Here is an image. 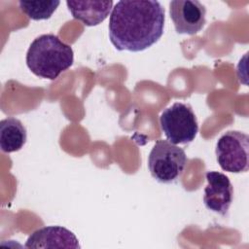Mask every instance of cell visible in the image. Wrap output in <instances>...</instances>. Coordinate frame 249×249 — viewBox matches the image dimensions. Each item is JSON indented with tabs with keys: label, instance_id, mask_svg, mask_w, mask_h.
<instances>
[{
	"label": "cell",
	"instance_id": "cell-1",
	"mask_svg": "<svg viewBox=\"0 0 249 249\" xmlns=\"http://www.w3.org/2000/svg\"><path fill=\"white\" fill-rule=\"evenodd\" d=\"M164 18L159 1H119L110 15V41L118 51H144L162 36Z\"/></svg>",
	"mask_w": 249,
	"mask_h": 249
},
{
	"label": "cell",
	"instance_id": "cell-2",
	"mask_svg": "<svg viewBox=\"0 0 249 249\" xmlns=\"http://www.w3.org/2000/svg\"><path fill=\"white\" fill-rule=\"evenodd\" d=\"M72 48L54 34H43L33 40L26 53V64L38 77L55 80L72 66Z\"/></svg>",
	"mask_w": 249,
	"mask_h": 249
},
{
	"label": "cell",
	"instance_id": "cell-3",
	"mask_svg": "<svg viewBox=\"0 0 249 249\" xmlns=\"http://www.w3.org/2000/svg\"><path fill=\"white\" fill-rule=\"evenodd\" d=\"M187 156L185 151L167 140H158L148 158L151 175L159 182L169 184L175 182L183 173Z\"/></svg>",
	"mask_w": 249,
	"mask_h": 249
},
{
	"label": "cell",
	"instance_id": "cell-4",
	"mask_svg": "<svg viewBox=\"0 0 249 249\" xmlns=\"http://www.w3.org/2000/svg\"><path fill=\"white\" fill-rule=\"evenodd\" d=\"M161 130L172 144H189L195 140L198 124L189 104L175 102L164 109L160 117Z\"/></svg>",
	"mask_w": 249,
	"mask_h": 249
},
{
	"label": "cell",
	"instance_id": "cell-5",
	"mask_svg": "<svg viewBox=\"0 0 249 249\" xmlns=\"http://www.w3.org/2000/svg\"><path fill=\"white\" fill-rule=\"evenodd\" d=\"M249 136L237 130L224 133L216 144L217 161L228 172L240 173L249 168Z\"/></svg>",
	"mask_w": 249,
	"mask_h": 249
},
{
	"label": "cell",
	"instance_id": "cell-6",
	"mask_svg": "<svg viewBox=\"0 0 249 249\" xmlns=\"http://www.w3.org/2000/svg\"><path fill=\"white\" fill-rule=\"evenodd\" d=\"M170 18L179 34L194 35L205 25L206 10L197 0H174L169 4Z\"/></svg>",
	"mask_w": 249,
	"mask_h": 249
},
{
	"label": "cell",
	"instance_id": "cell-7",
	"mask_svg": "<svg viewBox=\"0 0 249 249\" xmlns=\"http://www.w3.org/2000/svg\"><path fill=\"white\" fill-rule=\"evenodd\" d=\"M203 202L207 209L225 216L233 200V187L228 176L218 171H208L205 175Z\"/></svg>",
	"mask_w": 249,
	"mask_h": 249
},
{
	"label": "cell",
	"instance_id": "cell-8",
	"mask_svg": "<svg viewBox=\"0 0 249 249\" xmlns=\"http://www.w3.org/2000/svg\"><path fill=\"white\" fill-rule=\"evenodd\" d=\"M25 248H80L76 235L60 226L44 227L27 238Z\"/></svg>",
	"mask_w": 249,
	"mask_h": 249
},
{
	"label": "cell",
	"instance_id": "cell-9",
	"mask_svg": "<svg viewBox=\"0 0 249 249\" xmlns=\"http://www.w3.org/2000/svg\"><path fill=\"white\" fill-rule=\"evenodd\" d=\"M66 5L74 18L87 26H95L108 17L113 1H67Z\"/></svg>",
	"mask_w": 249,
	"mask_h": 249
},
{
	"label": "cell",
	"instance_id": "cell-10",
	"mask_svg": "<svg viewBox=\"0 0 249 249\" xmlns=\"http://www.w3.org/2000/svg\"><path fill=\"white\" fill-rule=\"evenodd\" d=\"M26 138V129L19 120L9 117L0 122V147L4 153L19 151Z\"/></svg>",
	"mask_w": 249,
	"mask_h": 249
},
{
	"label": "cell",
	"instance_id": "cell-11",
	"mask_svg": "<svg viewBox=\"0 0 249 249\" xmlns=\"http://www.w3.org/2000/svg\"><path fill=\"white\" fill-rule=\"evenodd\" d=\"M59 1H19L18 6L22 13L33 20L48 19L54 13Z\"/></svg>",
	"mask_w": 249,
	"mask_h": 249
}]
</instances>
